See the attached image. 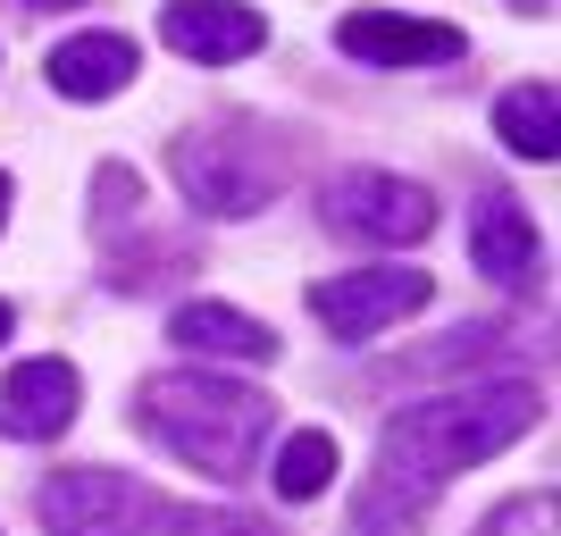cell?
Instances as JSON below:
<instances>
[{"instance_id":"cell-1","label":"cell","mask_w":561,"mask_h":536,"mask_svg":"<svg viewBox=\"0 0 561 536\" xmlns=\"http://www.w3.org/2000/svg\"><path fill=\"white\" fill-rule=\"evenodd\" d=\"M537 420H545V402H537V386H519V377H503V386H453V395H436V402H411V411L377 436V487L369 494L420 520L461 469L512 453Z\"/></svg>"},{"instance_id":"cell-2","label":"cell","mask_w":561,"mask_h":536,"mask_svg":"<svg viewBox=\"0 0 561 536\" xmlns=\"http://www.w3.org/2000/svg\"><path fill=\"white\" fill-rule=\"evenodd\" d=\"M135 420L185 469H202L218 487H243L260 469L268 427H277V402L260 386H243V377H218V369H160V377H142Z\"/></svg>"},{"instance_id":"cell-3","label":"cell","mask_w":561,"mask_h":536,"mask_svg":"<svg viewBox=\"0 0 561 536\" xmlns=\"http://www.w3.org/2000/svg\"><path fill=\"white\" fill-rule=\"evenodd\" d=\"M168 176L202 218H252L277 202L285 185V151L260 126H185L168 142Z\"/></svg>"},{"instance_id":"cell-4","label":"cell","mask_w":561,"mask_h":536,"mask_svg":"<svg viewBox=\"0 0 561 536\" xmlns=\"http://www.w3.org/2000/svg\"><path fill=\"white\" fill-rule=\"evenodd\" d=\"M319 218L352 243H377V252H411L436 235V193L420 176H394V168H344L328 193H319Z\"/></svg>"},{"instance_id":"cell-5","label":"cell","mask_w":561,"mask_h":536,"mask_svg":"<svg viewBox=\"0 0 561 536\" xmlns=\"http://www.w3.org/2000/svg\"><path fill=\"white\" fill-rule=\"evenodd\" d=\"M427 294H436V277H427V269L386 260V269H344V277H319L302 303H310V319L328 327L335 344H369V335H386L394 319L427 310Z\"/></svg>"},{"instance_id":"cell-6","label":"cell","mask_w":561,"mask_h":536,"mask_svg":"<svg viewBox=\"0 0 561 536\" xmlns=\"http://www.w3.org/2000/svg\"><path fill=\"white\" fill-rule=\"evenodd\" d=\"M34 520L50 536H142L168 520V503L135 478H117V469H59L34 494Z\"/></svg>"},{"instance_id":"cell-7","label":"cell","mask_w":561,"mask_h":536,"mask_svg":"<svg viewBox=\"0 0 561 536\" xmlns=\"http://www.w3.org/2000/svg\"><path fill=\"white\" fill-rule=\"evenodd\" d=\"M335 43H344V59H360V68H453L469 50L461 25H436V18H394V9H352L344 25H335Z\"/></svg>"},{"instance_id":"cell-8","label":"cell","mask_w":561,"mask_h":536,"mask_svg":"<svg viewBox=\"0 0 561 536\" xmlns=\"http://www.w3.org/2000/svg\"><path fill=\"white\" fill-rule=\"evenodd\" d=\"M160 43L193 68H234L268 43V18L252 0H168L160 9Z\"/></svg>"},{"instance_id":"cell-9","label":"cell","mask_w":561,"mask_h":536,"mask_svg":"<svg viewBox=\"0 0 561 536\" xmlns=\"http://www.w3.org/2000/svg\"><path fill=\"white\" fill-rule=\"evenodd\" d=\"M76 402H84V377H76V361H59V352H43V361H18V369L0 377V436L18 444H50L76 427Z\"/></svg>"},{"instance_id":"cell-10","label":"cell","mask_w":561,"mask_h":536,"mask_svg":"<svg viewBox=\"0 0 561 536\" xmlns=\"http://www.w3.org/2000/svg\"><path fill=\"white\" fill-rule=\"evenodd\" d=\"M43 76H50V93L59 101H110V93H126L142 76V50H135V34H68V43L43 59Z\"/></svg>"},{"instance_id":"cell-11","label":"cell","mask_w":561,"mask_h":536,"mask_svg":"<svg viewBox=\"0 0 561 536\" xmlns=\"http://www.w3.org/2000/svg\"><path fill=\"white\" fill-rule=\"evenodd\" d=\"M469 260H478L503 294H537L545 285V243H537V227H528L503 193H486L478 218H469Z\"/></svg>"},{"instance_id":"cell-12","label":"cell","mask_w":561,"mask_h":536,"mask_svg":"<svg viewBox=\"0 0 561 536\" xmlns=\"http://www.w3.org/2000/svg\"><path fill=\"white\" fill-rule=\"evenodd\" d=\"M168 335L185 352H210V361H252V369L277 361V327L252 319V310H234V303H176Z\"/></svg>"},{"instance_id":"cell-13","label":"cell","mask_w":561,"mask_h":536,"mask_svg":"<svg viewBox=\"0 0 561 536\" xmlns=\"http://www.w3.org/2000/svg\"><path fill=\"white\" fill-rule=\"evenodd\" d=\"M494 135H503V151H519V160H553L561 151V93L553 76H537V84H512V93L494 101Z\"/></svg>"},{"instance_id":"cell-14","label":"cell","mask_w":561,"mask_h":536,"mask_svg":"<svg viewBox=\"0 0 561 536\" xmlns=\"http://www.w3.org/2000/svg\"><path fill=\"white\" fill-rule=\"evenodd\" d=\"M335 469H344V453H335L328 427H302V436L277 444V461H268V478H277L285 503H319V494L335 487Z\"/></svg>"},{"instance_id":"cell-15","label":"cell","mask_w":561,"mask_h":536,"mask_svg":"<svg viewBox=\"0 0 561 536\" xmlns=\"http://www.w3.org/2000/svg\"><path fill=\"white\" fill-rule=\"evenodd\" d=\"M135 218H142V176H135L126 160H101V168H93V235L110 243V235L135 227Z\"/></svg>"},{"instance_id":"cell-16","label":"cell","mask_w":561,"mask_h":536,"mask_svg":"<svg viewBox=\"0 0 561 536\" xmlns=\"http://www.w3.org/2000/svg\"><path fill=\"white\" fill-rule=\"evenodd\" d=\"M553 487H537V494H519V503H503V512H486L478 520V536H553Z\"/></svg>"},{"instance_id":"cell-17","label":"cell","mask_w":561,"mask_h":536,"mask_svg":"<svg viewBox=\"0 0 561 536\" xmlns=\"http://www.w3.org/2000/svg\"><path fill=\"white\" fill-rule=\"evenodd\" d=\"M352 536H420V520L394 512V503H377V494H360V512H352Z\"/></svg>"},{"instance_id":"cell-18","label":"cell","mask_w":561,"mask_h":536,"mask_svg":"<svg viewBox=\"0 0 561 536\" xmlns=\"http://www.w3.org/2000/svg\"><path fill=\"white\" fill-rule=\"evenodd\" d=\"M176 528H185V536H277V528H260V520H234V512H176Z\"/></svg>"},{"instance_id":"cell-19","label":"cell","mask_w":561,"mask_h":536,"mask_svg":"<svg viewBox=\"0 0 561 536\" xmlns=\"http://www.w3.org/2000/svg\"><path fill=\"white\" fill-rule=\"evenodd\" d=\"M519 18H553V0H512Z\"/></svg>"},{"instance_id":"cell-20","label":"cell","mask_w":561,"mask_h":536,"mask_svg":"<svg viewBox=\"0 0 561 536\" xmlns=\"http://www.w3.org/2000/svg\"><path fill=\"white\" fill-rule=\"evenodd\" d=\"M25 9H84V0H25Z\"/></svg>"},{"instance_id":"cell-21","label":"cell","mask_w":561,"mask_h":536,"mask_svg":"<svg viewBox=\"0 0 561 536\" xmlns=\"http://www.w3.org/2000/svg\"><path fill=\"white\" fill-rule=\"evenodd\" d=\"M9 193H18V185H9V176H0V227H9Z\"/></svg>"},{"instance_id":"cell-22","label":"cell","mask_w":561,"mask_h":536,"mask_svg":"<svg viewBox=\"0 0 561 536\" xmlns=\"http://www.w3.org/2000/svg\"><path fill=\"white\" fill-rule=\"evenodd\" d=\"M9 327H18V310H9V303H0V344H9Z\"/></svg>"}]
</instances>
